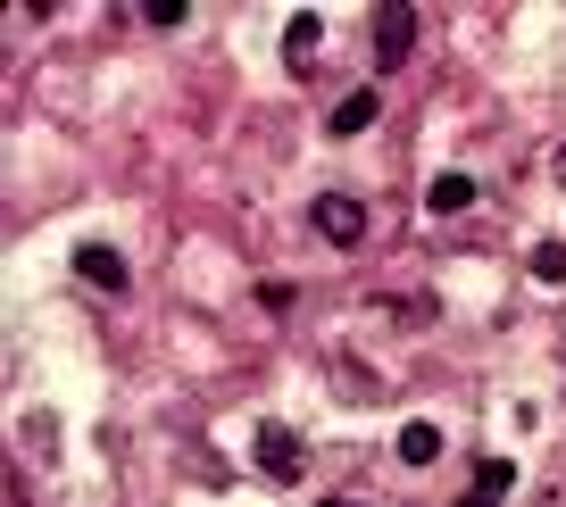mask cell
I'll list each match as a JSON object with an SVG mask.
<instances>
[{
	"label": "cell",
	"mask_w": 566,
	"mask_h": 507,
	"mask_svg": "<svg viewBox=\"0 0 566 507\" xmlns=\"http://www.w3.org/2000/svg\"><path fill=\"white\" fill-rule=\"evenodd\" d=\"M308 225H317L334 250H358V242H367V209H358L350 192H325L317 209H308Z\"/></svg>",
	"instance_id": "obj_1"
},
{
	"label": "cell",
	"mask_w": 566,
	"mask_h": 507,
	"mask_svg": "<svg viewBox=\"0 0 566 507\" xmlns=\"http://www.w3.org/2000/svg\"><path fill=\"white\" fill-rule=\"evenodd\" d=\"M417 51V9H375V67H400Z\"/></svg>",
	"instance_id": "obj_2"
},
{
	"label": "cell",
	"mask_w": 566,
	"mask_h": 507,
	"mask_svg": "<svg viewBox=\"0 0 566 507\" xmlns=\"http://www.w3.org/2000/svg\"><path fill=\"white\" fill-rule=\"evenodd\" d=\"M250 457H259V474H275V483H292V474H301V441L283 433V424H266V433H259V450H250Z\"/></svg>",
	"instance_id": "obj_3"
},
{
	"label": "cell",
	"mask_w": 566,
	"mask_h": 507,
	"mask_svg": "<svg viewBox=\"0 0 566 507\" xmlns=\"http://www.w3.org/2000/svg\"><path fill=\"white\" fill-rule=\"evenodd\" d=\"M75 275L101 283V292H125V258H117L108 242H84V250H75Z\"/></svg>",
	"instance_id": "obj_4"
},
{
	"label": "cell",
	"mask_w": 566,
	"mask_h": 507,
	"mask_svg": "<svg viewBox=\"0 0 566 507\" xmlns=\"http://www.w3.org/2000/svg\"><path fill=\"white\" fill-rule=\"evenodd\" d=\"M467 200H475V176H459V167H450V176H433V183H424V209H433V216H459Z\"/></svg>",
	"instance_id": "obj_5"
},
{
	"label": "cell",
	"mask_w": 566,
	"mask_h": 507,
	"mask_svg": "<svg viewBox=\"0 0 566 507\" xmlns=\"http://www.w3.org/2000/svg\"><path fill=\"white\" fill-rule=\"evenodd\" d=\"M325 125H334V134H367V125H375V92H342Z\"/></svg>",
	"instance_id": "obj_6"
},
{
	"label": "cell",
	"mask_w": 566,
	"mask_h": 507,
	"mask_svg": "<svg viewBox=\"0 0 566 507\" xmlns=\"http://www.w3.org/2000/svg\"><path fill=\"white\" fill-rule=\"evenodd\" d=\"M317 34H325V25H317V9H301V18L283 25V51H292V67H308V59H317Z\"/></svg>",
	"instance_id": "obj_7"
},
{
	"label": "cell",
	"mask_w": 566,
	"mask_h": 507,
	"mask_svg": "<svg viewBox=\"0 0 566 507\" xmlns=\"http://www.w3.org/2000/svg\"><path fill=\"white\" fill-rule=\"evenodd\" d=\"M442 457V424H408L400 433V466H433Z\"/></svg>",
	"instance_id": "obj_8"
},
{
	"label": "cell",
	"mask_w": 566,
	"mask_h": 507,
	"mask_svg": "<svg viewBox=\"0 0 566 507\" xmlns=\"http://www.w3.org/2000/svg\"><path fill=\"white\" fill-rule=\"evenodd\" d=\"M516 483V466H509V457H492V466H475V483H467V490H483V499H500V490H509Z\"/></svg>",
	"instance_id": "obj_9"
},
{
	"label": "cell",
	"mask_w": 566,
	"mask_h": 507,
	"mask_svg": "<svg viewBox=\"0 0 566 507\" xmlns=\"http://www.w3.org/2000/svg\"><path fill=\"white\" fill-rule=\"evenodd\" d=\"M533 275L558 283V275H566V250H558V242H533Z\"/></svg>",
	"instance_id": "obj_10"
},
{
	"label": "cell",
	"mask_w": 566,
	"mask_h": 507,
	"mask_svg": "<svg viewBox=\"0 0 566 507\" xmlns=\"http://www.w3.org/2000/svg\"><path fill=\"white\" fill-rule=\"evenodd\" d=\"M259 308H266V316H283V308H292V283L266 275V283H259Z\"/></svg>",
	"instance_id": "obj_11"
},
{
	"label": "cell",
	"mask_w": 566,
	"mask_h": 507,
	"mask_svg": "<svg viewBox=\"0 0 566 507\" xmlns=\"http://www.w3.org/2000/svg\"><path fill=\"white\" fill-rule=\"evenodd\" d=\"M549 176H558V192H566V150H558V158H549Z\"/></svg>",
	"instance_id": "obj_12"
},
{
	"label": "cell",
	"mask_w": 566,
	"mask_h": 507,
	"mask_svg": "<svg viewBox=\"0 0 566 507\" xmlns=\"http://www.w3.org/2000/svg\"><path fill=\"white\" fill-rule=\"evenodd\" d=\"M459 507H500V499H483V490H467V499H459Z\"/></svg>",
	"instance_id": "obj_13"
},
{
	"label": "cell",
	"mask_w": 566,
	"mask_h": 507,
	"mask_svg": "<svg viewBox=\"0 0 566 507\" xmlns=\"http://www.w3.org/2000/svg\"><path fill=\"white\" fill-rule=\"evenodd\" d=\"M325 507H358V499H325Z\"/></svg>",
	"instance_id": "obj_14"
}]
</instances>
